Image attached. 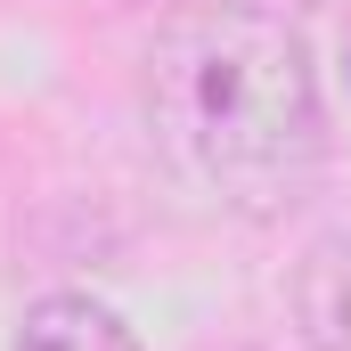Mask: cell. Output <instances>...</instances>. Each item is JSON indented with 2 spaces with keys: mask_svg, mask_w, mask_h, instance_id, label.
Wrapping results in <instances>:
<instances>
[{
  "mask_svg": "<svg viewBox=\"0 0 351 351\" xmlns=\"http://www.w3.org/2000/svg\"><path fill=\"white\" fill-rule=\"evenodd\" d=\"M156 147L237 213L294 204L327 156L311 41L262 0H188L147 49Z\"/></svg>",
  "mask_w": 351,
  "mask_h": 351,
  "instance_id": "1",
  "label": "cell"
},
{
  "mask_svg": "<svg viewBox=\"0 0 351 351\" xmlns=\"http://www.w3.org/2000/svg\"><path fill=\"white\" fill-rule=\"evenodd\" d=\"M294 327H302V351H351V221L302 245V262H294Z\"/></svg>",
  "mask_w": 351,
  "mask_h": 351,
  "instance_id": "2",
  "label": "cell"
},
{
  "mask_svg": "<svg viewBox=\"0 0 351 351\" xmlns=\"http://www.w3.org/2000/svg\"><path fill=\"white\" fill-rule=\"evenodd\" d=\"M8 351H147L106 302L90 294H41L25 319H16V343Z\"/></svg>",
  "mask_w": 351,
  "mask_h": 351,
  "instance_id": "3",
  "label": "cell"
}]
</instances>
